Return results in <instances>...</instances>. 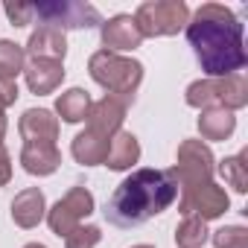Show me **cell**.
<instances>
[{
  "label": "cell",
  "instance_id": "6da1fadb",
  "mask_svg": "<svg viewBox=\"0 0 248 248\" xmlns=\"http://www.w3.org/2000/svg\"><path fill=\"white\" fill-rule=\"evenodd\" d=\"M187 41L210 79L233 76L245 67V44H242V21L219 3H202L187 21Z\"/></svg>",
  "mask_w": 248,
  "mask_h": 248
},
{
  "label": "cell",
  "instance_id": "7a4b0ae2",
  "mask_svg": "<svg viewBox=\"0 0 248 248\" xmlns=\"http://www.w3.org/2000/svg\"><path fill=\"white\" fill-rule=\"evenodd\" d=\"M178 199V178L172 170H135L105 202V219L117 228H138L164 213Z\"/></svg>",
  "mask_w": 248,
  "mask_h": 248
},
{
  "label": "cell",
  "instance_id": "3957f363",
  "mask_svg": "<svg viewBox=\"0 0 248 248\" xmlns=\"http://www.w3.org/2000/svg\"><path fill=\"white\" fill-rule=\"evenodd\" d=\"M88 73L96 85H102L111 96H120L123 102H135V91L143 82V64L126 56H117L108 50H99L88 62Z\"/></svg>",
  "mask_w": 248,
  "mask_h": 248
},
{
  "label": "cell",
  "instance_id": "277c9868",
  "mask_svg": "<svg viewBox=\"0 0 248 248\" xmlns=\"http://www.w3.org/2000/svg\"><path fill=\"white\" fill-rule=\"evenodd\" d=\"M187 105L193 108H222V111H236L242 105H248V82L233 73V76H225V79H199L187 88L184 93Z\"/></svg>",
  "mask_w": 248,
  "mask_h": 248
},
{
  "label": "cell",
  "instance_id": "5b68a950",
  "mask_svg": "<svg viewBox=\"0 0 248 248\" xmlns=\"http://www.w3.org/2000/svg\"><path fill=\"white\" fill-rule=\"evenodd\" d=\"M190 9L184 0H146L135 12V24L143 38H161L175 35L181 27H187Z\"/></svg>",
  "mask_w": 248,
  "mask_h": 248
},
{
  "label": "cell",
  "instance_id": "8992f818",
  "mask_svg": "<svg viewBox=\"0 0 248 248\" xmlns=\"http://www.w3.org/2000/svg\"><path fill=\"white\" fill-rule=\"evenodd\" d=\"M32 18H38L44 27L56 30H91L99 27L102 18L91 3L82 0H50V3H32Z\"/></svg>",
  "mask_w": 248,
  "mask_h": 248
},
{
  "label": "cell",
  "instance_id": "52a82bcc",
  "mask_svg": "<svg viewBox=\"0 0 248 248\" xmlns=\"http://www.w3.org/2000/svg\"><path fill=\"white\" fill-rule=\"evenodd\" d=\"M172 172L178 178L181 196L196 190V187L210 184V178H213V152H210V146L202 143V140H184L178 146V164L172 167Z\"/></svg>",
  "mask_w": 248,
  "mask_h": 248
},
{
  "label": "cell",
  "instance_id": "ba28073f",
  "mask_svg": "<svg viewBox=\"0 0 248 248\" xmlns=\"http://www.w3.org/2000/svg\"><path fill=\"white\" fill-rule=\"evenodd\" d=\"M93 213V196L85 187H70L64 199H59L50 210H47V225L53 233L67 236L73 228L82 225L85 216Z\"/></svg>",
  "mask_w": 248,
  "mask_h": 248
},
{
  "label": "cell",
  "instance_id": "9c48e42d",
  "mask_svg": "<svg viewBox=\"0 0 248 248\" xmlns=\"http://www.w3.org/2000/svg\"><path fill=\"white\" fill-rule=\"evenodd\" d=\"M228 204H231L228 193L210 181L204 187H196V190L184 193L181 202H178V210L184 216H199L202 222H207V219H219L228 210Z\"/></svg>",
  "mask_w": 248,
  "mask_h": 248
},
{
  "label": "cell",
  "instance_id": "30bf717a",
  "mask_svg": "<svg viewBox=\"0 0 248 248\" xmlns=\"http://www.w3.org/2000/svg\"><path fill=\"white\" fill-rule=\"evenodd\" d=\"M126 111H129V102H123L120 96L105 93L102 99L91 102V111H88V117H85V120H88V129H91L93 135L111 140V138L120 132L123 120H126Z\"/></svg>",
  "mask_w": 248,
  "mask_h": 248
},
{
  "label": "cell",
  "instance_id": "8fae6325",
  "mask_svg": "<svg viewBox=\"0 0 248 248\" xmlns=\"http://www.w3.org/2000/svg\"><path fill=\"white\" fill-rule=\"evenodd\" d=\"M99 30H102V47H105L108 53L135 50V47H140V41H143V35H140V30H138V24H135L132 15H114V18L102 21Z\"/></svg>",
  "mask_w": 248,
  "mask_h": 248
},
{
  "label": "cell",
  "instance_id": "7c38bea8",
  "mask_svg": "<svg viewBox=\"0 0 248 248\" xmlns=\"http://www.w3.org/2000/svg\"><path fill=\"white\" fill-rule=\"evenodd\" d=\"M18 129L27 143H56L59 117H53V111H47V108H30V111H24Z\"/></svg>",
  "mask_w": 248,
  "mask_h": 248
},
{
  "label": "cell",
  "instance_id": "4fadbf2b",
  "mask_svg": "<svg viewBox=\"0 0 248 248\" xmlns=\"http://www.w3.org/2000/svg\"><path fill=\"white\" fill-rule=\"evenodd\" d=\"M24 76L32 93H53L62 82H64V64L53 62V59H30L24 64Z\"/></svg>",
  "mask_w": 248,
  "mask_h": 248
},
{
  "label": "cell",
  "instance_id": "5bb4252c",
  "mask_svg": "<svg viewBox=\"0 0 248 248\" xmlns=\"http://www.w3.org/2000/svg\"><path fill=\"white\" fill-rule=\"evenodd\" d=\"M30 59H53V62H62L64 53H67V41H64V32L56 30V27H38L30 41H27V50Z\"/></svg>",
  "mask_w": 248,
  "mask_h": 248
},
{
  "label": "cell",
  "instance_id": "9a60e30c",
  "mask_svg": "<svg viewBox=\"0 0 248 248\" xmlns=\"http://www.w3.org/2000/svg\"><path fill=\"white\" fill-rule=\"evenodd\" d=\"M47 216V202L38 187H27L12 199V219L21 228H35Z\"/></svg>",
  "mask_w": 248,
  "mask_h": 248
},
{
  "label": "cell",
  "instance_id": "2e32d148",
  "mask_svg": "<svg viewBox=\"0 0 248 248\" xmlns=\"http://www.w3.org/2000/svg\"><path fill=\"white\" fill-rule=\"evenodd\" d=\"M140 161V143L132 132H117L108 143V155H105V167L114 172L132 170Z\"/></svg>",
  "mask_w": 248,
  "mask_h": 248
},
{
  "label": "cell",
  "instance_id": "e0dca14e",
  "mask_svg": "<svg viewBox=\"0 0 248 248\" xmlns=\"http://www.w3.org/2000/svg\"><path fill=\"white\" fill-rule=\"evenodd\" d=\"M21 164L30 175H50L59 170L62 152L56 149V143H24Z\"/></svg>",
  "mask_w": 248,
  "mask_h": 248
},
{
  "label": "cell",
  "instance_id": "ac0fdd59",
  "mask_svg": "<svg viewBox=\"0 0 248 248\" xmlns=\"http://www.w3.org/2000/svg\"><path fill=\"white\" fill-rule=\"evenodd\" d=\"M108 143H111V140H105V138L93 135L91 129H85V132H79V135L73 138L70 152H73V158H76L82 167H96V164H105Z\"/></svg>",
  "mask_w": 248,
  "mask_h": 248
},
{
  "label": "cell",
  "instance_id": "d6986e66",
  "mask_svg": "<svg viewBox=\"0 0 248 248\" xmlns=\"http://www.w3.org/2000/svg\"><path fill=\"white\" fill-rule=\"evenodd\" d=\"M236 129V117L233 111H222V108H207L199 117V132L204 140H225L231 138Z\"/></svg>",
  "mask_w": 248,
  "mask_h": 248
},
{
  "label": "cell",
  "instance_id": "ffe728a7",
  "mask_svg": "<svg viewBox=\"0 0 248 248\" xmlns=\"http://www.w3.org/2000/svg\"><path fill=\"white\" fill-rule=\"evenodd\" d=\"M56 111L64 123H82L91 111V96L82 88H70L56 99Z\"/></svg>",
  "mask_w": 248,
  "mask_h": 248
},
{
  "label": "cell",
  "instance_id": "44dd1931",
  "mask_svg": "<svg viewBox=\"0 0 248 248\" xmlns=\"http://www.w3.org/2000/svg\"><path fill=\"white\" fill-rule=\"evenodd\" d=\"M27 53L21 44L0 38V82H15L18 73H24Z\"/></svg>",
  "mask_w": 248,
  "mask_h": 248
},
{
  "label": "cell",
  "instance_id": "7402d4cb",
  "mask_svg": "<svg viewBox=\"0 0 248 248\" xmlns=\"http://www.w3.org/2000/svg\"><path fill=\"white\" fill-rule=\"evenodd\" d=\"M219 172L222 178L236 190V193H245L248 190V152H239L233 158H225L219 164Z\"/></svg>",
  "mask_w": 248,
  "mask_h": 248
},
{
  "label": "cell",
  "instance_id": "603a6c76",
  "mask_svg": "<svg viewBox=\"0 0 248 248\" xmlns=\"http://www.w3.org/2000/svg\"><path fill=\"white\" fill-rule=\"evenodd\" d=\"M175 242L178 248H202L207 242V228L199 216H184V222L175 231Z\"/></svg>",
  "mask_w": 248,
  "mask_h": 248
},
{
  "label": "cell",
  "instance_id": "cb8c5ba5",
  "mask_svg": "<svg viewBox=\"0 0 248 248\" xmlns=\"http://www.w3.org/2000/svg\"><path fill=\"white\" fill-rule=\"evenodd\" d=\"M216 248H248V231L242 225H228L213 233Z\"/></svg>",
  "mask_w": 248,
  "mask_h": 248
},
{
  "label": "cell",
  "instance_id": "d4e9b609",
  "mask_svg": "<svg viewBox=\"0 0 248 248\" xmlns=\"http://www.w3.org/2000/svg\"><path fill=\"white\" fill-rule=\"evenodd\" d=\"M99 236H102V231L96 225H79L64 236V245L67 248H93L99 242Z\"/></svg>",
  "mask_w": 248,
  "mask_h": 248
},
{
  "label": "cell",
  "instance_id": "484cf974",
  "mask_svg": "<svg viewBox=\"0 0 248 248\" xmlns=\"http://www.w3.org/2000/svg\"><path fill=\"white\" fill-rule=\"evenodd\" d=\"M6 18L12 21V27H27L32 24V3H6Z\"/></svg>",
  "mask_w": 248,
  "mask_h": 248
},
{
  "label": "cell",
  "instance_id": "4316f807",
  "mask_svg": "<svg viewBox=\"0 0 248 248\" xmlns=\"http://www.w3.org/2000/svg\"><path fill=\"white\" fill-rule=\"evenodd\" d=\"M18 99V85L15 82H0V105H15Z\"/></svg>",
  "mask_w": 248,
  "mask_h": 248
},
{
  "label": "cell",
  "instance_id": "83f0119b",
  "mask_svg": "<svg viewBox=\"0 0 248 248\" xmlns=\"http://www.w3.org/2000/svg\"><path fill=\"white\" fill-rule=\"evenodd\" d=\"M9 178H12V158H9V152L3 146H0V187H6Z\"/></svg>",
  "mask_w": 248,
  "mask_h": 248
},
{
  "label": "cell",
  "instance_id": "f1b7e54d",
  "mask_svg": "<svg viewBox=\"0 0 248 248\" xmlns=\"http://www.w3.org/2000/svg\"><path fill=\"white\" fill-rule=\"evenodd\" d=\"M3 135H6V114H3V105H0V143H3Z\"/></svg>",
  "mask_w": 248,
  "mask_h": 248
},
{
  "label": "cell",
  "instance_id": "f546056e",
  "mask_svg": "<svg viewBox=\"0 0 248 248\" xmlns=\"http://www.w3.org/2000/svg\"><path fill=\"white\" fill-rule=\"evenodd\" d=\"M24 248H47V245H41V242H30V245H24Z\"/></svg>",
  "mask_w": 248,
  "mask_h": 248
},
{
  "label": "cell",
  "instance_id": "4dcf8cb0",
  "mask_svg": "<svg viewBox=\"0 0 248 248\" xmlns=\"http://www.w3.org/2000/svg\"><path fill=\"white\" fill-rule=\"evenodd\" d=\"M132 248H155V245H132Z\"/></svg>",
  "mask_w": 248,
  "mask_h": 248
}]
</instances>
